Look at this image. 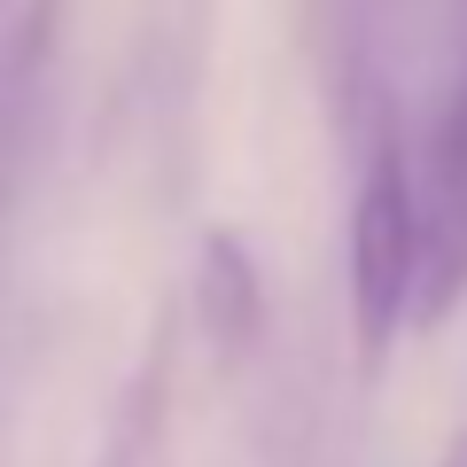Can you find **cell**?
<instances>
[{"label":"cell","mask_w":467,"mask_h":467,"mask_svg":"<svg viewBox=\"0 0 467 467\" xmlns=\"http://www.w3.org/2000/svg\"><path fill=\"white\" fill-rule=\"evenodd\" d=\"M420 304V218H413V149L382 133L367 149L358 195H350V335L358 367L382 374L389 343Z\"/></svg>","instance_id":"6da1fadb"},{"label":"cell","mask_w":467,"mask_h":467,"mask_svg":"<svg viewBox=\"0 0 467 467\" xmlns=\"http://www.w3.org/2000/svg\"><path fill=\"white\" fill-rule=\"evenodd\" d=\"M413 218H420V304L413 319H436L467 288V78L436 109L429 149L413 156Z\"/></svg>","instance_id":"7a4b0ae2"},{"label":"cell","mask_w":467,"mask_h":467,"mask_svg":"<svg viewBox=\"0 0 467 467\" xmlns=\"http://www.w3.org/2000/svg\"><path fill=\"white\" fill-rule=\"evenodd\" d=\"M195 319L202 335H211L218 350H250L257 327H265V281H257V257L242 234L211 226L202 234V250H195Z\"/></svg>","instance_id":"3957f363"},{"label":"cell","mask_w":467,"mask_h":467,"mask_svg":"<svg viewBox=\"0 0 467 467\" xmlns=\"http://www.w3.org/2000/svg\"><path fill=\"white\" fill-rule=\"evenodd\" d=\"M94 467H171V398H164V367H149L125 398H117L109 429H101Z\"/></svg>","instance_id":"277c9868"},{"label":"cell","mask_w":467,"mask_h":467,"mask_svg":"<svg viewBox=\"0 0 467 467\" xmlns=\"http://www.w3.org/2000/svg\"><path fill=\"white\" fill-rule=\"evenodd\" d=\"M444 467H467V444H460V451H451V460H444Z\"/></svg>","instance_id":"5b68a950"}]
</instances>
